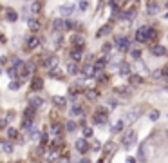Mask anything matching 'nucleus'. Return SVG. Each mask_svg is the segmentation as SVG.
Instances as JSON below:
<instances>
[{
  "label": "nucleus",
  "instance_id": "nucleus-38",
  "mask_svg": "<svg viewBox=\"0 0 168 163\" xmlns=\"http://www.w3.org/2000/svg\"><path fill=\"white\" fill-rule=\"evenodd\" d=\"M87 7H89V4H87V0H83V2H80V9H81V11H85Z\"/></svg>",
  "mask_w": 168,
  "mask_h": 163
},
{
  "label": "nucleus",
  "instance_id": "nucleus-13",
  "mask_svg": "<svg viewBox=\"0 0 168 163\" xmlns=\"http://www.w3.org/2000/svg\"><path fill=\"white\" fill-rule=\"evenodd\" d=\"M72 44L76 45V49H83V36H80V34L72 36Z\"/></svg>",
  "mask_w": 168,
  "mask_h": 163
},
{
  "label": "nucleus",
  "instance_id": "nucleus-16",
  "mask_svg": "<svg viewBox=\"0 0 168 163\" xmlns=\"http://www.w3.org/2000/svg\"><path fill=\"white\" fill-rule=\"evenodd\" d=\"M159 11V4L157 2H150L148 4V15H156Z\"/></svg>",
  "mask_w": 168,
  "mask_h": 163
},
{
  "label": "nucleus",
  "instance_id": "nucleus-18",
  "mask_svg": "<svg viewBox=\"0 0 168 163\" xmlns=\"http://www.w3.org/2000/svg\"><path fill=\"white\" fill-rule=\"evenodd\" d=\"M119 74H123V76H130V65H128V64H121V67H119Z\"/></svg>",
  "mask_w": 168,
  "mask_h": 163
},
{
  "label": "nucleus",
  "instance_id": "nucleus-22",
  "mask_svg": "<svg viewBox=\"0 0 168 163\" xmlns=\"http://www.w3.org/2000/svg\"><path fill=\"white\" fill-rule=\"evenodd\" d=\"M123 125H125V123H123V120H121V122H118V123H116V125H114V127H112L110 131H112L114 134H118V132H121V129H123Z\"/></svg>",
  "mask_w": 168,
  "mask_h": 163
},
{
  "label": "nucleus",
  "instance_id": "nucleus-52",
  "mask_svg": "<svg viewBox=\"0 0 168 163\" xmlns=\"http://www.w3.org/2000/svg\"><path fill=\"white\" fill-rule=\"evenodd\" d=\"M18 163H22V161H18Z\"/></svg>",
  "mask_w": 168,
  "mask_h": 163
},
{
  "label": "nucleus",
  "instance_id": "nucleus-44",
  "mask_svg": "<svg viewBox=\"0 0 168 163\" xmlns=\"http://www.w3.org/2000/svg\"><path fill=\"white\" fill-rule=\"evenodd\" d=\"M4 125H5V120H0V129H2Z\"/></svg>",
  "mask_w": 168,
  "mask_h": 163
},
{
  "label": "nucleus",
  "instance_id": "nucleus-4",
  "mask_svg": "<svg viewBox=\"0 0 168 163\" xmlns=\"http://www.w3.org/2000/svg\"><path fill=\"white\" fill-rule=\"evenodd\" d=\"M136 40H138L139 44H147V42H148V27H147V25H143V27L138 29V33H136Z\"/></svg>",
  "mask_w": 168,
  "mask_h": 163
},
{
  "label": "nucleus",
  "instance_id": "nucleus-27",
  "mask_svg": "<svg viewBox=\"0 0 168 163\" xmlns=\"http://www.w3.org/2000/svg\"><path fill=\"white\" fill-rule=\"evenodd\" d=\"M130 54H132V58H134V60H139V58H141V51H139V49H132V51H130Z\"/></svg>",
  "mask_w": 168,
  "mask_h": 163
},
{
  "label": "nucleus",
  "instance_id": "nucleus-47",
  "mask_svg": "<svg viewBox=\"0 0 168 163\" xmlns=\"http://www.w3.org/2000/svg\"><path fill=\"white\" fill-rule=\"evenodd\" d=\"M78 163H90V161H89V160H80Z\"/></svg>",
  "mask_w": 168,
  "mask_h": 163
},
{
  "label": "nucleus",
  "instance_id": "nucleus-40",
  "mask_svg": "<svg viewBox=\"0 0 168 163\" xmlns=\"http://www.w3.org/2000/svg\"><path fill=\"white\" fill-rule=\"evenodd\" d=\"M83 134H85L87 138H89V136H92V129H89V127H87V129H83Z\"/></svg>",
  "mask_w": 168,
  "mask_h": 163
},
{
  "label": "nucleus",
  "instance_id": "nucleus-11",
  "mask_svg": "<svg viewBox=\"0 0 168 163\" xmlns=\"http://www.w3.org/2000/svg\"><path fill=\"white\" fill-rule=\"evenodd\" d=\"M42 85H43V80H42V78H33V80H31V89H33V91H40Z\"/></svg>",
  "mask_w": 168,
  "mask_h": 163
},
{
  "label": "nucleus",
  "instance_id": "nucleus-7",
  "mask_svg": "<svg viewBox=\"0 0 168 163\" xmlns=\"http://www.w3.org/2000/svg\"><path fill=\"white\" fill-rule=\"evenodd\" d=\"M94 122H96V123H105V122H107V111L100 109V111L96 112V116H94Z\"/></svg>",
  "mask_w": 168,
  "mask_h": 163
},
{
  "label": "nucleus",
  "instance_id": "nucleus-31",
  "mask_svg": "<svg viewBox=\"0 0 168 163\" xmlns=\"http://www.w3.org/2000/svg\"><path fill=\"white\" fill-rule=\"evenodd\" d=\"M31 105L33 107H42V100L40 98H31Z\"/></svg>",
  "mask_w": 168,
  "mask_h": 163
},
{
  "label": "nucleus",
  "instance_id": "nucleus-30",
  "mask_svg": "<svg viewBox=\"0 0 168 163\" xmlns=\"http://www.w3.org/2000/svg\"><path fill=\"white\" fill-rule=\"evenodd\" d=\"M156 38H157V31H154V29L148 27V40H156Z\"/></svg>",
  "mask_w": 168,
  "mask_h": 163
},
{
  "label": "nucleus",
  "instance_id": "nucleus-6",
  "mask_svg": "<svg viewBox=\"0 0 168 163\" xmlns=\"http://www.w3.org/2000/svg\"><path fill=\"white\" fill-rule=\"evenodd\" d=\"M89 149H90V147H89V142H87L85 138H80V140L76 142V151H78V152L85 154V152H87Z\"/></svg>",
  "mask_w": 168,
  "mask_h": 163
},
{
  "label": "nucleus",
  "instance_id": "nucleus-37",
  "mask_svg": "<svg viewBox=\"0 0 168 163\" xmlns=\"http://www.w3.org/2000/svg\"><path fill=\"white\" fill-rule=\"evenodd\" d=\"M2 145H4V151H5L7 154H9V152L13 151V149H11V143H7V142H5V143H2Z\"/></svg>",
  "mask_w": 168,
  "mask_h": 163
},
{
  "label": "nucleus",
  "instance_id": "nucleus-15",
  "mask_svg": "<svg viewBox=\"0 0 168 163\" xmlns=\"http://www.w3.org/2000/svg\"><path fill=\"white\" fill-rule=\"evenodd\" d=\"M27 24H29V29H31V31H38V29H40V22L34 20V18H29Z\"/></svg>",
  "mask_w": 168,
  "mask_h": 163
},
{
  "label": "nucleus",
  "instance_id": "nucleus-53",
  "mask_svg": "<svg viewBox=\"0 0 168 163\" xmlns=\"http://www.w3.org/2000/svg\"><path fill=\"white\" fill-rule=\"evenodd\" d=\"M51 163H52V161H51Z\"/></svg>",
  "mask_w": 168,
  "mask_h": 163
},
{
  "label": "nucleus",
  "instance_id": "nucleus-8",
  "mask_svg": "<svg viewBox=\"0 0 168 163\" xmlns=\"http://www.w3.org/2000/svg\"><path fill=\"white\" fill-rule=\"evenodd\" d=\"M152 53H154L156 56H165V54H166V47L157 44V45H154V47H152Z\"/></svg>",
  "mask_w": 168,
  "mask_h": 163
},
{
  "label": "nucleus",
  "instance_id": "nucleus-24",
  "mask_svg": "<svg viewBox=\"0 0 168 163\" xmlns=\"http://www.w3.org/2000/svg\"><path fill=\"white\" fill-rule=\"evenodd\" d=\"M110 33V25H103L100 31H98V36H105V34H109Z\"/></svg>",
  "mask_w": 168,
  "mask_h": 163
},
{
  "label": "nucleus",
  "instance_id": "nucleus-20",
  "mask_svg": "<svg viewBox=\"0 0 168 163\" xmlns=\"http://www.w3.org/2000/svg\"><path fill=\"white\" fill-rule=\"evenodd\" d=\"M141 83H143V78H141L139 74L130 76V85H141Z\"/></svg>",
  "mask_w": 168,
  "mask_h": 163
},
{
  "label": "nucleus",
  "instance_id": "nucleus-35",
  "mask_svg": "<svg viewBox=\"0 0 168 163\" xmlns=\"http://www.w3.org/2000/svg\"><path fill=\"white\" fill-rule=\"evenodd\" d=\"M74 129H76V123H74V122H69V123H67V131H69V132H74Z\"/></svg>",
  "mask_w": 168,
  "mask_h": 163
},
{
  "label": "nucleus",
  "instance_id": "nucleus-2",
  "mask_svg": "<svg viewBox=\"0 0 168 163\" xmlns=\"http://www.w3.org/2000/svg\"><path fill=\"white\" fill-rule=\"evenodd\" d=\"M139 114H141L139 109H132V111H128V112L125 114V118H123V123H125V125H132V123H136V122L139 120Z\"/></svg>",
  "mask_w": 168,
  "mask_h": 163
},
{
  "label": "nucleus",
  "instance_id": "nucleus-9",
  "mask_svg": "<svg viewBox=\"0 0 168 163\" xmlns=\"http://www.w3.org/2000/svg\"><path fill=\"white\" fill-rule=\"evenodd\" d=\"M105 65H107V60H105V58H100V60L94 64L92 69H94V73H101V71L105 69Z\"/></svg>",
  "mask_w": 168,
  "mask_h": 163
},
{
  "label": "nucleus",
  "instance_id": "nucleus-12",
  "mask_svg": "<svg viewBox=\"0 0 168 163\" xmlns=\"http://www.w3.org/2000/svg\"><path fill=\"white\" fill-rule=\"evenodd\" d=\"M16 73L20 76H27V67H25L24 62H16Z\"/></svg>",
  "mask_w": 168,
  "mask_h": 163
},
{
  "label": "nucleus",
  "instance_id": "nucleus-48",
  "mask_svg": "<svg viewBox=\"0 0 168 163\" xmlns=\"http://www.w3.org/2000/svg\"><path fill=\"white\" fill-rule=\"evenodd\" d=\"M165 18H166V20H168V13H166V15H165Z\"/></svg>",
  "mask_w": 168,
  "mask_h": 163
},
{
  "label": "nucleus",
  "instance_id": "nucleus-46",
  "mask_svg": "<svg viewBox=\"0 0 168 163\" xmlns=\"http://www.w3.org/2000/svg\"><path fill=\"white\" fill-rule=\"evenodd\" d=\"M163 71H165V76H168V65L165 67V69H163Z\"/></svg>",
  "mask_w": 168,
  "mask_h": 163
},
{
  "label": "nucleus",
  "instance_id": "nucleus-5",
  "mask_svg": "<svg viewBox=\"0 0 168 163\" xmlns=\"http://www.w3.org/2000/svg\"><path fill=\"white\" fill-rule=\"evenodd\" d=\"M116 45H118L119 51H128L130 49V42H128L127 36H118L116 38Z\"/></svg>",
  "mask_w": 168,
  "mask_h": 163
},
{
  "label": "nucleus",
  "instance_id": "nucleus-32",
  "mask_svg": "<svg viewBox=\"0 0 168 163\" xmlns=\"http://www.w3.org/2000/svg\"><path fill=\"white\" fill-rule=\"evenodd\" d=\"M9 89H11V91H18V89H20V82H11V83H9Z\"/></svg>",
  "mask_w": 168,
  "mask_h": 163
},
{
  "label": "nucleus",
  "instance_id": "nucleus-42",
  "mask_svg": "<svg viewBox=\"0 0 168 163\" xmlns=\"http://www.w3.org/2000/svg\"><path fill=\"white\" fill-rule=\"evenodd\" d=\"M110 47H112L110 44H105V45H103V51H105V53H109V51H110Z\"/></svg>",
  "mask_w": 168,
  "mask_h": 163
},
{
  "label": "nucleus",
  "instance_id": "nucleus-36",
  "mask_svg": "<svg viewBox=\"0 0 168 163\" xmlns=\"http://www.w3.org/2000/svg\"><path fill=\"white\" fill-rule=\"evenodd\" d=\"M87 98L94 100V98H98V93H96V91H89V93H87Z\"/></svg>",
  "mask_w": 168,
  "mask_h": 163
},
{
  "label": "nucleus",
  "instance_id": "nucleus-34",
  "mask_svg": "<svg viewBox=\"0 0 168 163\" xmlns=\"http://www.w3.org/2000/svg\"><path fill=\"white\" fill-rule=\"evenodd\" d=\"M71 114H72V116H80V114H81V109H80V107H72Z\"/></svg>",
  "mask_w": 168,
  "mask_h": 163
},
{
  "label": "nucleus",
  "instance_id": "nucleus-49",
  "mask_svg": "<svg viewBox=\"0 0 168 163\" xmlns=\"http://www.w3.org/2000/svg\"><path fill=\"white\" fill-rule=\"evenodd\" d=\"M166 42H168V34H166Z\"/></svg>",
  "mask_w": 168,
  "mask_h": 163
},
{
  "label": "nucleus",
  "instance_id": "nucleus-50",
  "mask_svg": "<svg viewBox=\"0 0 168 163\" xmlns=\"http://www.w3.org/2000/svg\"><path fill=\"white\" fill-rule=\"evenodd\" d=\"M166 138H168V131H166Z\"/></svg>",
  "mask_w": 168,
  "mask_h": 163
},
{
  "label": "nucleus",
  "instance_id": "nucleus-17",
  "mask_svg": "<svg viewBox=\"0 0 168 163\" xmlns=\"http://www.w3.org/2000/svg\"><path fill=\"white\" fill-rule=\"evenodd\" d=\"M58 11H60V15H72L74 7H72V5H62Z\"/></svg>",
  "mask_w": 168,
  "mask_h": 163
},
{
  "label": "nucleus",
  "instance_id": "nucleus-45",
  "mask_svg": "<svg viewBox=\"0 0 168 163\" xmlns=\"http://www.w3.org/2000/svg\"><path fill=\"white\" fill-rule=\"evenodd\" d=\"M0 42H5V36L4 34H0Z\"/></svg>",
  "mask_w": 168,
  "mask_h": 163
},
{
  "label": "nucleus",
  "instance_id": "nucleus-23",
  "mask_svg": "<svg viewBox=\"0 0 168 163\" xmlns=\"http://www.w3.org/2000/svg\"><path fill=\"white\" fill-rule=\"evenodd\" d=\"M40 9H42V2H40V0L33 2V5H31V11H33V13H38Z\"/></svg>",
  "mask_w": 168,
  "mask_h": 163
},
{
  "label": "nucleus",
  "instance_id": "nucleus-3",
  "mask_svg": "<svg viewBox=\"0 0 168 163\" xmlns=\"http://www.w3.org/2000/svg\"><path fill=\"white\" fill-rule=\"evenodd\" d=\"M136 140H138L136 131H128V132L123 136V147H125V149H132V147L136 145Z\"/></svg>",
  "mask_w": 168,
  "mask_h": 163
},
{
  "label": "nucleus",
  "instance_id": "nucleus-51",
  "mask_svg": "<svg viewBox=\"0 0 168 163\" xmlns=\"http://www.w3.org/2000/svg\"><path fill=\"white\" fill-rule=\"evenodd\" d=\"M166 7H168V2H166Z\"/></svg>",
  "mask_w": 168,
  "mask_h": 163
},
{
  "label": "nucleus",
  "instance_id": "nucleus-29",
  "mask_svg": "<svg viewBox=\"0 0 168 163\" xmlns=\"http://www.w3.org/2000/svg\"><path fill=\"white\" fill-rule=\"evenodd\" d=\"M18 18V15L14 13V11H7V20H11V22H14Z\"/></svg>",
  "mask_w": 168,
  "mask_h": 163
},
{
  "label": "nucleus",
  "instance_id": "nucleus-14",
  "mask_svg": "<svg viewBox=\"0 0 168 163\" xmlns=\"http://www.w3.org/2000/svg\"><path fill=\"white\" fill-rule=\"evenodd\" d=\"M56 64H58V62H56V58H54V56H47V58H43V65H45V67H49V69H51V67H54Z\"/></svg>",
  "mask_w": 168,
  "mask_h": 163
},
{
  "label": "nucleus",
  "instance_id": "nucleus-25",
  "mask_svg": "<svg viewBox=\"0 0 168 163\" xmlns=\"http://www.w3.org/2000/svg\"><path fill=\"white\" fill-rule=\"evenodd\" d=\"M54 103L58 107H65V98L63 96H54Z\"/></svg>",
  "mask_w": 168,
  "mask_h": 163
},
{
  "label": "nucleus",
  "instance_id": "nucleus-1",
  "mask_svg": "<svg viewBox=\"0 0 168 163\" xmlns=\"http://www.w3.org/2000/svg\"><path fill=\"white\" fill-rule=\"evenodd\" d=\"M150 156H152V145L148 142H143L138 151V160H139V163H148Z\"/></svg>",
  "mask_w": 168,
  "mask_h": 163
},
{
  "label": "nucleus",
  "instance_id": "nucleus-43",
  "mask_svg": "<svg viewBox=\"0 0 168 163\" xmlns=\"http://www.w3.org/2000/svg\"><path fill=\"white\" fill-rule=\"evenodd\" d=\"M152 76H154V78H159V76H161V71H154Z\"/></svg>",
  "mask_w": 168,
  "mask_h": 163
},
{
  "label": "nucleus",
  "instance_id": "nucleus-10",
  "mask_svg": "<svg viewBox=\"0 0 168 163\" xmlns=\"http://www.w3.org/2000/svg\"><path fill=\"white\" fill-rule=\"evenodd\" d=\"M38 44H40V40H38L36 36H29V38H27V45H25V47H27V49H36V47H38Z\"/></svg>",
  "mask_w": 168,
  "mask_h": 163
},
{
  "label": "nucleus",
  "instance_id": "nucleus-33",
  "mask_svg": "<svg viewBox=\"0 0 168 163\" xmlns=\"http://www.w3.org/2000/svg\"><path fill=\"white\" fill-rule=\"evenodd\" d=\"M150 120H152V122L159 120V111H152V112H150Z\"/></svg>",
  "mask_w": 168,
  "mask_h": 163
},
{
  "label": "nucleus",
  "instance_id": "nucleus-28",
  "mask_svg": "<svg viewBox=\"0 0 168 163\" xmlns=\"http://www.w3.org/2000/svg\"><path fill=\"white\" fill-rule=\"evenodd\" d=\"M7 136H9L11 140H14V138L18 136V131H16V129H7Z\"/></svg>",
  "mask_w": 168,
  "mask_h": 163
},
{
  "label": "nucleus",
  "instance_id": "nucleus-26",
  "mask_svg": "<svg viewBox=\"0 0 168 163\" xmlns=\"http://www.w3.org/2000/svg\"><path fill=\"white\" fill-rule=\"evenodd\" d=\"M52 27H54V31H60L62 27H65V24H63L62 20H54V22H52Z\"/></svg>",
  "mask_w": 168,
  "mask_h": 163
},
{
  "label": "nucleus",
  "instance_id": "nucleus-21",
  "mask_svg": "<svg viewBox=\"0 0 168 163\" xmlns=\"http://www.w3.org/2000/svg\"><path fill=\"white\" fill-rule=\"evenodd\" d=\"M67 71H69V74H78V65H76L74 62H71V64L67 65Z\"/></svg>",
  "mask_w": 168,
  "mask_h": 163
},
{
  "label": "nucleus",
  "instance_id": "nucleus-19",
  "mask_svg": "<svg viewBox=\"0 0 168 163\" xmlns=\"http://www.w3.org/2000/svg\"><path fill=\"white\" fill-rule=\"evenodd\" d=\"M71 58H72L74 62H80V60H81V49H72Z\"/></svg>",
  "mask_w": 168,
  "mask_h": 163
},
{
  "label": "nucleus",
  "instance_id": "nucleus-39",
  "mask_svg": "<svg viewBox=\"0 0 168 163\" xmlns=\"http://www.w3.org/2000/svg\"><path fill=\"white\" fill-rule=\"evenodd\" d=\"M60 131H62V127H60V125H56V123H54V125H52V132H54V134H58V132H60Z\"/></svg>",
  "mask_w": 168,
  "mask_h": 163
},
{
  "label": "nucleus",
  "instance_id": "nucleus-41",
  "mask_svg": "<svg viewBox=\"0 0 168 163\" xmlns=\"http://www.w3.org/2000/svg\"><path fill=\"white\" fill-rule=\"evenodd\" d=\"M65 27H67V29H72V27H74V24L69 20V22H65Z\"/></svg>",
  "mask_w": 168,
  "mask_h": 163
}]
</instances>
